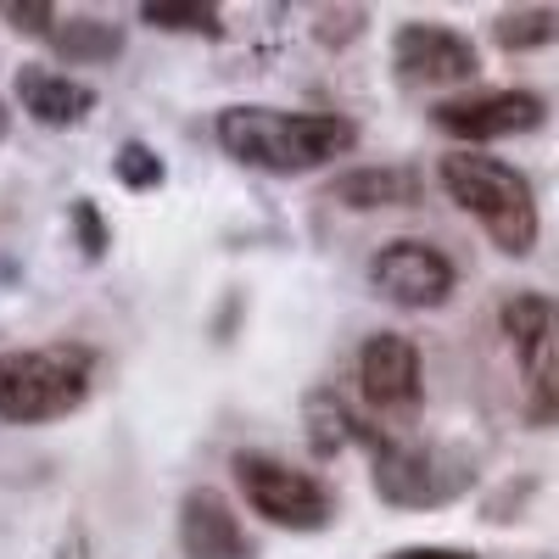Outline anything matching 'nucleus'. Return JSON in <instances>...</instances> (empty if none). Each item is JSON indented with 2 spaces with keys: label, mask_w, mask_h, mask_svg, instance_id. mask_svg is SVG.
<instances>
[{
  "label": "nucleus",
  "mask_w": 559,
  "mask_h": 559,
  "mask_svg": "<svg viewBox=\"0 0 559 559\" xmlns=\"http://www.w3.org/2000/svg\"><path fill=\"white\" fill-rule=\"evenodd\" d=\"M369 34V12L364 7H319L313 12V39L324 51H347L353 39Z\"/></svg>",
  "instance_id": "nucleus-20"
},
{
  "label": "nucleus",
  "mask_w": 559,
  "mask_h": 559,
  "mask_svg": "<svg viewBox=\"0 0 559 559\" xmlns=\"http://www.w3.org/2000/svg\"><path fill=\"white\" fill-rule=\"evenodd\" d=\"M229 471H236V487L247 498V509L258 521L280 526V532H297V537H313V532H331L336 515H342V498L336 487L324 481L308 464H292L269 448H241L229 453Z\"/></svg>",
  "instance_id": "nucleus-5"
},
{
  "label": "nucleus",
  "mask_w": 559,
  "mask_h": 559,
  "mask_svg": "<svg viewBox=\"0 0 559 559\" xmlns=\"http://www.w3.org/2000/svg\"><path fill=\"white\" fill-rule=\"evenodd\" d=\"M0 17H7L17 34L45 39V45H51V34H57V23H62V12L51 7V0H0Z\"/></svg>",
  "instance_id": "nucleus-21"
},
{
  "label": "nucleus",
  "mask_w": 559,
  "mask_h": 559,
  "mask_svg": "<svg viewBox=\"0 0 559 559\" xmlns=\"http://www.w3.org/2000/svg\"><path fill=\"white\" fill-rule=\"evenodd\" d=\"M492 45L503 57H526L559 45V7H509L492 17Z\"/></svg>",
  "instance_id": "nucleus-16"
},
{
  "label": "nucleus",
  "mask_w": 559,
  "mask_h": 559,
  "mask_svg": "<svg viewBox=\"0 0 559 559\" xmlns=\"http://www.w3.org/2000/svg\"><path fill=\"white\" fill-rule=\"evenodd\" d=\"M358 448L369 453V487L386 509H448L476 487V459L453 442L397 437L358 414Z\"/></svg>",
  "instance_id": "nucleus-2"
},
{
  "label": "nucleus",
  "mask_w": 559,
  "mask_h": 559,
  "mask_svg": "<svg viewBox=\"0 0 559 559\" xmlns=\"http://www.w3.org/2000/svg\"><path fill=\"white\" fill-rule=\"evenodd\" d=\"M392 73L408 90H471L481 73V51L471 34L437 17H408L392 34Z\"/></svg>",
  "instance_id": "nucleus-8"
},
{
  "label": "nucleus",
  "mask_w": 559,
  "mask_h": 559,
  "mask_svg": "<svg viewBox=\"0 0 559 559\" xmlns=\"http://www.w3.org/2000/svg\"><path fill=\"white\" fill-rule=\"evenodd\" d=\"M548 118V102L526 84H498V90H459V96H442L431 107V123L459 140V152H476V146H492V140H515V134H532L543 129Z\"/></svg>",
  "instance_id": "nucleus-7"
},
{
  "label": "nucleus",
  "mask_w": 559,
  "mask_h": 559,
  "mask_svg": "<svg viewBox=\"0 0 559 559\" xmlns=\"http://www.w3.org/2000/svg\"><path fill=\"white\" fill-rule=\"evenodd\" d=\"M68 229H73V241H79V252H84L90 263H102V258L112 252V224L102 218L96 197H73V202H68Z\"/></svg>",
  "instance_id": "nucleus-19"
},
{
  "label": "nucleus",
  "mask_w": 559,
  "mask_h": 559,
  "mask_svg": "<svg viewBox=\"0 0 559 559\" xmlns=\"http://www.w3.org/2000/svg\"><path fill=\"white\" fill-rule=\"evenodd\" d=\"M364 274H369V292L386 297L403 313H431V308L453 302V292H459L453 258L437 241H426V236H392V241H381L376 252H369Z\"/></svg>",
  "instance_id": "nucleus-6"
},
{
  "label": "nucleus",
  "mask_w": 559,
  "mask_h": 559,
  "mask_svg": "<svg viewBox=\"0 0 559 559\" xmlns=\"http://www.w3.org/2000/svg\"><path fill=\"white\" fill-rule=\"evenodd\" d=\"M381 559H481L476 548H453V543H403Z\"/></svg>",
  "instance_id": "nucleus-23"
},
{
  "label": "nucleus",
  "mask_w": 559,
  "mask_h": 559,
  "mask_svg": "<svg viewBox=\"0 0 559 559\" xmlns=\"http://www.w3.org/2000/svg\"><path fill=\"white\" fill-rule=\"evenodd\" d=\"M12 96L23 107V118H34L39 129H79L90 112H96V84H84L73 73H57L45 62H23L12 79Z\"/></svg>",
  "instance_id": "nucleus-12"
},
{
  "label": "nucleus",
  "mask_w": 559,
  "mask_h": 559,
  "mask_svg": "<svg viewBox=\"0 0 559 559\" xmlns=\"http://www.w3.org/2000/svg\"><path fill=\"white\" fill-rule=\"evenodd\" d=\"M526 426H537V431L559 426V369L543 376L537 386H526Z\"/></svg>",
  "instance_id": "nucleus-22"
},
{
  "label": "nucleus",
  "mask_w": 559,
  "mask_h": 559,
  "mask_svg": "<svg viewBox=\"0 0 559 559\" xmlns=\"http://www.w3.org/2000/svg\"><path fill=\"white\" fill-rule=\"evenodd\" d=\"M112 179L123 185V191L146 197V191H163L168 185V163L157 146H146V140H123V146L112 152Z\"/></svg>",
  "instance_id": "nucleus-18"
},
{
  "label": "nucleus",
  "mask_w": 559,
  "mask_h": 559,
  "mask_svg": "<svg viewBox=\"0 0 559 559\" xmlns=\"http://www.w3.org/2000/svg\"><path fill=\"white\" fill-rule=\"evenodd\" d=\"M437 185L487 229V241L503 258H532L537 252L543 213H537L532 179L515 163L487 157V152H448L437 163Z\"/></svg>",
  "instance_id": "nucleus-3"
},
{
  "label": "nucleus",
  "mask_w": 559,
  "mask_h": 559,
  "mask_svg": "<svg viewBox=\"0 0 559 559\" xmlns=\"http://www.w3.org/2000/svg\"><path fill=\"white\" fill-rule=\"evenodd\" d=\"M140 23L157 34H197V39H224V7L213 0H140Z\"/></svg>",
  "instance_id": "nucleus-17"
},
{
  "label": "nucleus",
  "mask_w": 559,
  "mask_h": 559,
  "mask_svg": "<svg viewBox=\"0 0 559 559\" xmlns=\"http://www.w3.org/2000/svg\"><path fill=\"white\" fill-rule=\"evenodd\" d=\"M358 392L364 408L381 419H414L426 403V369H419V347L403 331H376L358 347Z\"/></svg>",
  "instance_id": "nucleus-9"
},
{
  "label": "nucleus",
  "mask_w": 559,
  "mask_h": 559,
  "mask_svg": "<svg viewBox=\"0 0 559 559\" xmlns=\"http://www.w3.org/2000/svg\"><path fill=\"white\" fill-rule=\"evenodd\" d=\"M498 331L515 353L526 386H537L543 376L559 369V302L548 292H509L498 302Z\"/></svg>",
  "instance_id": "nucleus-11"
},
{
  "label": "nucleus",
  "mask_w": 559,
  "mask_h": 559,
  "mask_svg": "<svg viewBox=\"0 0 559 559\" xmlns=\"http://www.w3.org/2000/svg\"><path fill=\"white\" fill-rule=\"evenodd\" d=\"M419 197H426V179H419V168H403V163H364V168H347L324 185V202H336L347 213L414 207Z\"/></svg>",
  "instance_id": "nucleus-13"
},
{
  "label": "nucleus",
  "mask_w": 559,
  "mask_h": 559,
  "mask_svg": "<svg viewBox=\"0 0 559 559\" xmlns=\"http://www.w3.org/2000/svg\"><path fill=\"white\" fill-rule=\"evenodd\" d=\"M302 431H308L313 459H336V453L358 448V408L342 392L319 386V392L302 397Z\"/></svg>",
  "instance_id": "nucleus-15"
},
{
  "label": "nucleus",
  "mask_w": 559,
  "mask_h": 559,
  "mask_svg": "<svg viewBox=\"0 0 559 559\" xmlns=\"http://www.w3.org/2000/svg\"><path fill=\"white\" fill-rule=\"evenodd\" d=\"M51 559H90V532L73 521V526L57 537V554H51Z\"/></svg>",
  "instance_id": "nucleus-24"
},
{
  "label": "nucleus",
  "mask_w": 559,
  "mask_h": 559,
  "mask_svg": "<svg viewBox=\"0 0 559 559\" xmlns=\"http://www.w3.org/2000/svg\"><path fill=\"white\" fill-rule=\"evenodd\" d=\"M96 353L84 342H45L0 353V419L7 426H51L90 403Z\"/></svg>",
  "instance_id": "nucleus-4"
},
{
  "label": "nucleus",
  "mask_w": 559,
  "mask_h": 559,
  "mask_svg": "<svg viewBox=\"0 0 559 559\" xmlns=\"http://www.w3.org/2000/svg\"><path fill=\"white\" fill-rule=\"evenodd\" d=\"M123 45H129L123 23H107L96 12H68L51 34V51L68 68H107V62L123 57Z\"/></svg>",
  "instance_id": "nucleus-14"
},
{
  "label": "nucleus",
  "mask_w": 559,
  "mask_h": 559,
  "mask_svg": "<svg viewBox=\"0 0 559 559\" xmlns=\"http://www.w3.org/2000/svg\"><path fill=\"white\" fill-rule=\"evenodd\" d=\"M174 537L185 559H258V537L247 532L241 509L218 487H191L174 509Z\"/></svg>",
  "instance_id": "nucleus-10"
},
{
  "label": "nucleus",
  "mask_w": 559,
  "mask_h": 559,
  "mask_svg": "<svg viewBox=\"0 0 559 559\" xmlns=\"http://www.w3.org/2000/svg\"><path fill=\"white\" fill-rule=\"evenodd\" d=\"M213 140L224 157H236L252 174L297 179L324 163H336L358 146V123L347 112H308V107H263L236 102L213 118Z\"/></svg>",
  "instance_id": "nucleus-1"
},
{
  "label": "nucleus",
  "mask_w": 559,
  "mask_h": 559,
  "mask_svg": "<svg viewBox=\"0 0 559 559\" xmlns=\"http://www.w3.org/2000/svg\"><path fill=\"white\" fill-rule=\"evenodd\" d=\"M7 134H12V107L0 102V140H7Z\"/></svg>",
  "instance_id": "nucleus-25"
}]
</instances>
